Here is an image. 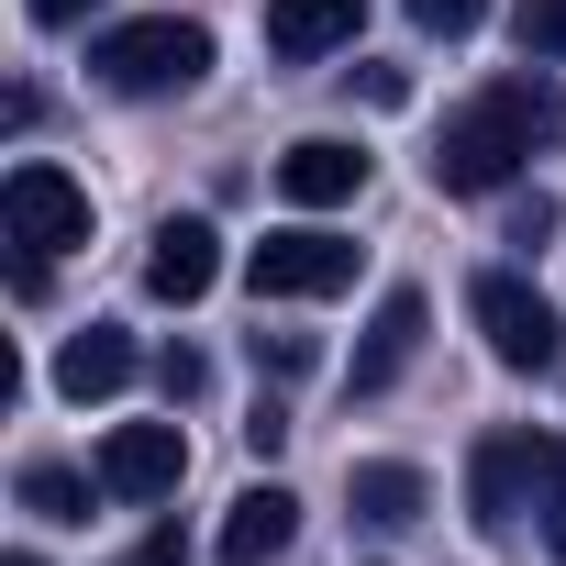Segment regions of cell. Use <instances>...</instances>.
<instances>
[{"label":"cell","mask_w":566,"mask_h":566,"mask_svg":"<svg viewBox=\"0 0 566 566\" xmlns=\"http://www.w3.org/2000/svg\"><path fill=\"white\" fill-rule=\"evenodd\" d=\"M211 277H222V233H211L200 211H178V222H156V244H145V290L189 312V301L211 290Z\"/></svg>","instance_id":"obj_8"},{"label":"cell","mask_w":566,"mask_h":566,"mask_svg":"<svg viewBox=\"0 0 566 566\" xmlns=\"http://www.w3.org/2000/svg\"><path fill=\"white\" fill-rule=\"evenodd\" d=\"M244 277H255V301H334V290H356V244L323 222H290L244 255Z\"/></svg>","instance_id":"obj_5"},{"label":"cell","mask_w":566,"mask_h":566,"mask_svg":"<svg viewBox=\"0 0 566 566\" xmlns=\"http://www.w3.org/2000/svg\"><path fill=\"white\" fill-rule=\"evenodd\" d=\"M23 12H34V23H90L101 0H23Z\"/></svg>","instance_id":"obj_23"},{"label":"cell","mask_w":566,"mask_h":566,"mask_svg":"<svg viewBox=\"0 0 566 566\" xmlns=\"http://www.w3.org/2000/svg\"><path fill=\"white\" fill-rule=\"evenodd\" d=\"M312 356H323L312 334H255V367H277V378H312Z\"/></svg>","instance_id":"obj_18"},{"label":"cell","mask_w":566,"mask_h":566,"mask_svg":"<svg viewBox=\"0 0 566 566\" xmlns=\"http://www.w3.org/2000/svg\"><path fill=\"white\" fill-rule=\"evenodd\" d=\"M0 222H12L23 255H67V244H90V189H78L67 167L23 156L12 178H0Z\"/></svg>","instance_id":"obj_6"},{"label":"cell","mask_w":566,"mask_h":566,"mask_svg":"<svg viewBox=\"0 0 566 566\" xmlns=\"http://www.w3.org/2000/svg\"><path fill=\"white\" fill-rule=\"evenodd\" d=\"M544 145H566V90H555V78H489L467 112H444V134H433V189H444V200H489V189H511L522 156H544Z\"/></svg>","instance_id":"obj_1"},{"label":"cell","mask_w":566,"mask_h":566,"mask_svg":"<svg viewBox=\"0 0 566 566\" xmlns=\"http://www.w3.org/2000/svg\"><path fill=\"white\" fill-rule=\"evenodd\" d=\"M400 12H411L422 34H444V45H455V34H478V23H489V0H400Z\"/></svg>","instance_id":"obj_17"},{"label":"cell","mask_w":566,"mask_h":566,"mask_svg":"<svg viewBox=\"0 0 566 566\" xmlns=\"http://www.w3.org/2000/svg\"><path fill=\"white\" fill-rule=\"evenodd\" d=\"M544 233H555V200L522 189V200H511V244H544Z\"/></svg>","instance_id":"obj_19"},{"label":"cell","mask_w":566,"mask_h":566,"mask_svg":"<svg viewBox=\"0 0 566 566\" xmlns=\"http://www.w3.org/2000/svg\"><path fill=\"white\" fill-rule=\"evenodd\" d=\"M0 566H45V555H0Z\"/></svg>","instance_id":"obj_24"},{"label":"cell","mask_w":566,"mask_h":566,"mask_svg":"<svg viewBox=\"0 0 566 566\" xmlns=\"http://www.w3.org/2000/svg\"><path fill=\"white\" fill-rule=\"evenodd\" d=\"M356 23H367V0H266V56L312 67V56L356 45Z\"/></svg>","instance_id":"obj_10"},{"label":"cell","mask_w":566,"mask_h":566,"mask_svg":"<svg viewBox=\"0 0 566 566\" xmlns=\"http://www.w3.org/2000/svg\"><path fill=\"white\" fill-rule=\"evenodd\" d=\"M123 378H134V334H123V323H90V334L56 356V389H67V400H112Z\"/></svg>","instance_id":"obj_13"},{"label":"cell","mask_w":566,"mask_h":566,"mask_svg":"<svg viewBox=\"0 0 566 566\" xmlns=\"http://www.w3.org/2000/svg\"><path fill=\"white\" fill-rule=\"evenodd\" d=\"M467 323H478V334H489V356H500V367H522V378H544V367L566 356V312L533 290L522 266H478V277H467Z\"/></svg>","instance_id":"obj_3"},{"label":"cell","mask_w":566,"mask_h":566,"mask_svg":"<svg viewBox=\"0 0 566 566\" xmlns=\"http://www.w3.org/2000/svg\"><path fill=\"white\" fill-rule=\"evenodd\" d=\"M123 566H189V544H178V533H145V544H134Z\"/></svg>","instance_id":"obj_22"},{"label":"cell","mask_w":566,"mask_h":566,"mask_svg":"<svg viewBox=\"0 0 566 566\" xmlns=\"http://www.w3.org/2000/svg\"><path fill=\"white\" fill-rule=\"evenodd\" d=\"M90 489L101 478H78V467H23V511L34 522H90Z\"/></svg>","instance_id":"obj_15"},{"label":"cell","mask_w":566,"mask_h":566,"mask_svg":"<svg viewBox=\"0 0 566 566\" xmlns=\"http://www.w3.org/2000/svg\"><path fill=\"white\" fill-rule=\"evenodd\" d=\"M356 90H367L378 112H400V101H411V78H400V67H356Z\"/></svg>","instance_id":"obj_21"},{"label":"cell","mask_w":566,"mask_h":566,"mask_svg":"<svg viewBox=\"0 0 566 566\" xmlns=\"http://www.w3.org/2000/svg\"><path fill=\"white\" fill-rule=\"evenodd\" d=\"M555 433H478V455H467V511H478V533H522L533 511H544V489H555Z\"/></svg>","instance_id":"obj_4"},{"label":"cell","mask_w":566,"mask_h":566,"mask_svg":"<svg viewBox=\"0 0 566 566\" xmlns=\"http://www.w3.org/2000/svg\"><path fill=\"white\" fill-rule=\"evenodd\" d=\"M290 533H301V500L266 478V489H244V500L222 511V544H211V555H222V566H266V555H290Z\"/></svg>","instance_id":"obj_11"},{"label":"cell","mask_w":566,"mask_h":566,"mask_svg":"<svg viewBox=\"0 0 566 566\" xmlns=\"http://www.w3.org/2000/svg\"><path fill=\"white\" fill-rule=\"evenodd\" d=\"M356 189H367V156L345 134H312V145L277 156V200H290V211H345Z\"/></svg>","instance_id":"obj_9"},{"label":"cell","mask_w":566,"mask_h":566,"mask_svg":"<svg viewBox=\"0 0 566 566\" xmlns=\"http://www.w3.org/2000/svg\"><path fill=\"white\" fill-rule=\"evenodd\" d=\"M422 323H433V312H422V290H389V301H378V323H367V345H356V389H389V378L422 356Z\"/></svg>","instance_id":"obj_12"},{"label":"cell","mask_w":566,"mask_h":566,"mask_svg":"<svg viewBox=\"0 0 566 566\" xmlns=\"http://www.w3.org/2000/svg\"><path fill=\"white\" fill-rule=\"evenodd\" d=\"M522 56H544V67H566V0H522Z\"/></svg>","instance_id":"obj_16"},{"label":"cell","mask_w":566,"mask_h":566,"mask_svg":"<svg viewBox=\"0 0 566 566\" xmlns=\"http://www.w3.org/2000/svg\"><path fill=\"white\" fill-rule=\"evenodd\" d=\"M200 67H211V34H200V23H178V12L90 34V78H101V90H123V101H167V90H200Z\"/></svg>","instance_id":"obj_2"},{"label":"cell","mask_w":566,"mask_h":566,"mask_svg":"<svg viewBox=\"0 0 566 566\" xmlns=\"http://www.w3.org/2000/svg\"><path fill=\"white\" fill-rule=\"evenodd\" d=\"M189 478V433L178 422H123L112 444H101V489L112 500H167Z\"/></svg>","instance_id":"obj_7"},{"label":"cell","mask_w":566,"mask_h":566,"mask_svg":"<svg viewBox=\"0 0 566 566\" xmlns=\"http://www.w3.org/2000/svg\"><path fill=\"white\" fill-rule=\"evenodd\" d=\"M156 378H167V400H200V356H189V345H167V356H156Z\"/></svg>","instance_id":"obj_20"},{"label":"cell","mask_w":566,"mask_h":566,"mask_svg":"<svg viewBox=\"0 0 566 566\" xmlns=\"http://www.w3.org/2000/svg\"><path fill=\"white\" fill-rule=\"evenodd\" d=\"M345 500H356V522H378V533H400V522H422V467H400V455H367L356 478H345Z\"/></svg>","instance_id":"obj_14"}]
</instances>
